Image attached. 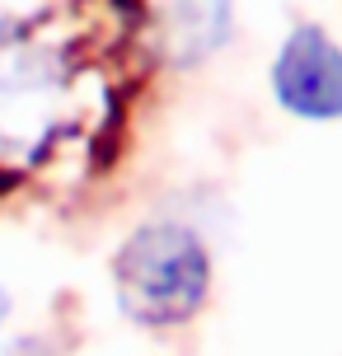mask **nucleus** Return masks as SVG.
I'll list each match as a JSON object with an SVG mask.
<instances>
[{
	"label": "nucleus",
	"instance_id": "1",
	"mask_svg": "<svg viewBox=\"0 0 342 356\" xmlns=\"http://www.w3.org/2000/svg\"><path fill=\"white\" fill-rule=\"evenodd\" d=\"M113 300L122 319L150 333H174L202 319L211 300V249L183 220H145L113 253Z\"/></svg>",
	"mask_w": 342,
	"mask_h": 356
},
{
	"label": "nucleus",
	"instance_id": "2",
	"mask_svg": "<svg viewBox=\"0 0 342 356\" xmlns=\"http://www.w3.org/2000/svg\"><path fill=\"white\" fill-rule=\"evenodd\" d=\"M272 99L291 118H305V122L342 118V47L324 29L300 24L286 33L272 61Z\"/></svg>",
	"mask_w": 342,
	"mask_h": 356
},
{
	"label": "nucleus",
	"instance_id": "3",
	"mask_svg": "<svg viewBox=\"0 0 342 356\" xmlns=\"http://www.w3.org/2000/svg\"><path fill=\"white\" fill-rule=\"evenodd\" d=\"M225 38H230V0H164V42L179 66L202 61Z\"/></svg>",
	"mask_w": 342,
	"mask_h": 356
},
{
	"label": "nucleus",
	"instance_id": "4",
	"mask_svg": "<svg viewBox=\"0 0 342 356\" xmlns=\"http://www.w3.org/2000/svg\"><path fill=\"white\" fill-rule=\"evenodd\" d=\"M10 356H47V352H42V342H24V347L10 352Z\"/></svg>",
	"mask_w": 342,
	"mask_h": 356
},
{
	"label": "nucleus",
	"instance_id": "5",
	"mask_svg": "<svg viewBox=\"0 0 342 356\" xmlns=\"http://www.w3.org/2000/svg\"><path fill=\"white\" fill-rule=\"evenodd\" d=\"M10 319V291H5V286H0V323Z\"/></svg>",
	"mask_w": 342,
	"mask_h": 356
}]
</instances>
